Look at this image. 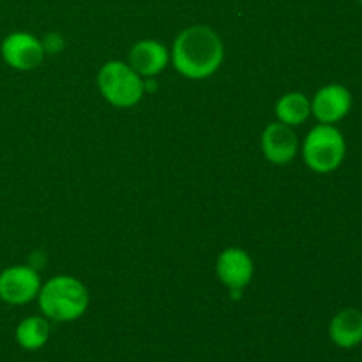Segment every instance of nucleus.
<instances>
[{"mask_svg": "<svg viewBox=\"0 0 362 362\" xmlns=\"http://www.w3.org/2000/svg\"><path fill=\"white\" fill-rule=\"evenodd\" d=\"M170 57L182 76L189 80H205L221 67L225 46L218 32L211 27L191 25L175 37Z\"/></svg>", "mask_w": 362, "mask_h": 362, "instance_id": "obj_1", "label": "nucleus"}, {"mask_svg": "<svg viewBox=\"0 0 362 362\" xmlns=\"http://www.w3.org/2000/svg\"><path fill=\"white\" fill-rule=\"evenodd\" d=\"M88 300L87 286L73 276H55L41 285L37 293L41 313L60 324L78 320L87 311Z\"/></svg>", "mask_w": 362, "mask_h": 362, "instance_id": "obj_2", "label": "nucleus"}, {"mask_svg": "<svg viewBox=\"0 0 362 362\" xmlns=\"http://www.w3.org/2000/svg\"><path fill=\"white\" fill-rule=\"evenodd\" d=\"M303 158L311 172H336L346 158L345 136L332 124H317L304 138Z\"/></svg>", "mask_w": 362, "mask_h": 362, "instance_id": "obj_3", "label": "nucleus"}, {"mask_svg": "<svg viewBox=\"0 0 362 362\" xmlns=\"http://www.w3.org/2000/svg\"><path fill=\"white\" fill-rule=\"evenodd\" d=\"M98 87L103 98L117 108H131L145 94V81L122 60H110L99 69Z\"/></svg>", "mask_w": 362, "mask_h": 362, "instance_id": "obj_4", "label": "nucleus"}, {"mask_svg": "<svg viewBox=\"0 0 362 362\" xmlns=\"http://www.w3.org/2000/svg\"><path fill=\"white\" fill-rule=\"evenodd\" d=\"M41 285V278L34 267L11 265L0 272V300L11 306H23L37 299Z\"/></svg>", "mask_w": 362, "mask_h": 362, "instance_id": "obj_5", "label": "nucleus"}, {"mask_svg": "<svg viewBox=\"0 0 362 362\" xmlns=\"http://www.w3.org/2000/svg\"><path fill=\"white\" fill-rule=\"evenodd\" d=\"M4 62L16 71H32L45 60V46L41 39L28 32H13L0 45Z\"/></svg>", "mask_w": 362, "mask_h": 362, "instance_id": "obj_6", "label": "nucleus"}, {"mask_svg": "<svg viewBox=\"0 0 362 362\" xmlns=\"http://www.w3.org/2000/svg\"><path fill=\"white\" fill-rule=\"evenodd\" d=\"M352 92L341 83H329L322 87L311 99V115L318 124L341 122L352 110Z\"/></svg>", "mask_w": 362, "mask_h": 362, "instance_id": "obj_7", "label": "nucleus"}, {"mask_svg": "<svg viewBox=\"0 0 362 362\" xmlns=\"http://www.w3.org/2000/svg\"><path fill=\"white\" fill-rule=\"evenodd\" d=\"M299 151V140L293 127L283 122H272L262 133V152L272 165H288Z\"/></svg>", "mask_w": 362, "mask_h": 362, "instance_id": "obj_8", "label": "nucleus"}, {"mask_svg": "<svg viewBox=\"0 0 362 362\" xmlns=\"http://www.w3.org/2000/svg\"><path fill=\"white\" fill-rule=\"evenodd\" d=\"M216 272L223 285L232 292H240L253 279L255 265L250 255L240 247H228L218 257Z\"/></svg>", "mask_w": 362, "mask_h": 362, "instance_id": "obj_9", "label": "nucleus"}, {"mask_svg": "<svg viewBox=\"0 0 362 362\" xmlns=\"http://www.w3.org/2000/svg\"><path fill=\"white\" fill-rule=\"evenodd\" d=\"M170 62V52L163 42L156 39H141L131 48L129 66L136 71L140 76H156L163 73Z\"/></svg>", "mask_w": 362, "mask_h": 362, "instance_id": "obj_10", "label": "nucleus"}, {"mask_svg": "<svg viewBox=\"0 0 362 362\" xmlns=\"http://www.w3.org/2000/svg\"><path fill=\"white\" fill-rule=\"evenodd\" d=\"M329 338L343 350L359 346L362 343V311L357 308L338 311L329 324Z\"/></svg>", "mask_w": 362, "mask_h": 362, "instance_id": "obj_11", "label": "nucleus"}, {"mask_svg": "<svg viewBox=\"0 0 362 362\" xmlns=\"http://www.w3.org/2000/svg\"><path fill=\"white\" fill-rule=\"evenodd\" d=\"M16 343L23 350L35 352L41 350L49 339V322L46 317H27L16 325L14 331Z\"/></svg>", "mask_w": 362, "mask_h": 362, "instance_id": "obj_12", "label": "nucleus"}, {"mask_svg": "<svg viewBox=\"0 0 362 362\" xmlns=\"http://www.w3.org/2000/svg\"><path fill=\"white\" fill-rule=\"evenodd\" d=\"M311 115V99L303 92H286L276 103V117L290 127L300 126Z\"/></svg>", "mask_w": 362, "mask_h": 362, "instance_id": "obj_13", "label": "nucleus"}, {"mask_svg": "<svg viewBox=\"0 0 362 362\" xmlns=\"http://www.w3.org/2000/svg\"><path fill=\"white\" fill-rule=\"evenodd\" d=\"M42 46L46 53H59L64 48V39L59 34H48L42 39Z\"/></svg>", "mask_w": 362, "mask_h": 362, "instance_id": "obj_14", "label": "nucleus"}, {"mask_svg": "<svg viewBox=\"0 0 362 362\" xmlns=\"http://www.w3.org/2000/svg\"><path fill=\"white\" fill-rule=\"evenodd\" d=\"M359 2H361V4H362V0H359Z\"/></svg>", "mask_w": 362, "mask_h": 362, "instance_id": "obj_15", "label": "nucleus"}]
</instances>
